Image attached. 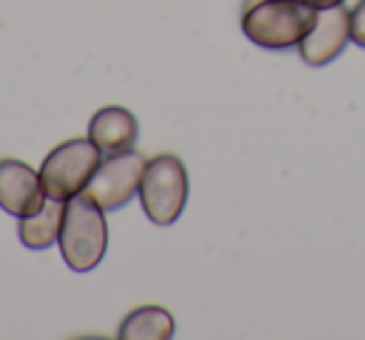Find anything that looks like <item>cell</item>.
I'll return each instance as SVG.
<instances>
[{"label": "cell", "mask_w": 365, "mask_h": 340, "mask_svg": "<svg viewBox=\"0 0 365 340\" xmlns=\"http://www.w3.org/2000/svg\"><path fill=\"white\" fill-rule=\"evenodd\" d=\"M61 255L66 265L76 273H88L98 268L108 250V223L106 210L93 203L86 193L66 200V218H63Z\"/></svg>", "instance_id": "obj_2"}, {"label": "cell", "mask_w": 365, "mask_h": 340, "mask_svg": "<svg viewBox=\"0 0 365 340\" xmlns=\"http://www.w3.org/2000/svg\"><path fill=\"white\" fill-rule=\"evenodd\" d=\"M46 200V185L36 168L18 158H0V208L16 218H26L38 213Z\"/></svg>", "instance_id": "obj_6"}, {"label": "cell", "mask_w": 365, "mask_h": 340, "mask_svg": "<svg viewBox=\"0 0 365 340\" xmlns=\"http://www.w3.org/2000/svg\"><path fill=\"white\" fill-rule=\"evenodd\" d=\"M305 3H310L313 8H330V6H340V3H345V0H305Z\"/></svg>", "instance_id": "obj_12"}, {"label": "cell", "mask_w": 365, "mask_h": 340, "mask_svg": "<svg viewBox=\"0 0 365 340\" xmlns=\"http://www.w3.org/2000/svg\"><path fill=\"white\" fill-rule=\"evenodd\" d=\"M350 41L355 46L365 48V0H360L358 6L350 11Z\"/></svg>", "instance_id": "obj_11"}, {"label": "cell", "mask_w": 365, "mask_h": 340, "mask_svg": "<svg viewBox=\"0 0 365 340\" xmlns=\"http://www.w3.org/2000/svg\"><path fill=\"white\" fill-rule=\"evenodd\" d=\"M175 333V318L160 305H140L123 318L118 328L120 340H170Z\"/></svg>", "instance_id": "obj_10"}, {"label": "cell", "mask_w": 365, "mask_h": 340, "mask_svg": "<svg viewBox=\"0 0 365 340\" xmlns=\"http://www.w3.org/2000/svg\"><path fill=\"white\" fill-rule=\"evenodd\" d=\"M66 218V203L48 198L38 213L18 218V238L31 250H48L58 243Z\"/></svg>", "instance_id": "obj_9"}, {"label": "cell", "mask_w": 365, "mask_h": 340, "mask_svg": "<svg viewBox=\"0 0 365 340\" xmlns=\"http://www.w3.org/2000/svg\"><path fill=\"white\" fill-rule=\"evenodd\" d=\"M145 155L138 150L110 153L106 160H101L98 170L93 173L91 183L83 193L98 203L103 210H118L130 203L133 195L140 190V180L145 173Z\"/></svg>", "instance_id": "obj_5"}, {"label": "cell", "mask_w": 365, "mask_h": 340, "mask_svg": "<svg viewBox=\"0 0 365 340\" xmlns=\"http://www.w3.org/2000/svg\"><path fill=\"white\" fill-rule=\"evenodd\" d=\"M318 8L305 0H255L243 13V33L265 51L298 48L313 28Z\"/></svg>", "instance_id": "obj_1"}, {"label": "cell", "mask_w": 365, "mask_h": 340, "mask_svg": "<svg viewBox=\"0 0 365 340\" xmlns=\"http://www.w3.org/2000/svg\"><path fill=\"white\" fill-rule=\"evenodd\" d=\"M350 41V11L340 3V6L320 8L315 16L313 28L308 36L300 41L298 51L308 66L320 68L328 66L330 61L345 51Z\"/></svg>", "instance_id": "obj_7"}, {"label": "cell", "mask_w": 365, "mask_h": 340, "mask_svg": "<svg viewBox=\"0 0 365 340\" xmlns=\"http://www.w3.org/2000/svg\"><path fill=\"white\" fill-rule=\"evenodd\" d=\"M140 205L155 225H173L188 200V170L173 153L148 160L140 180Z\"/></svg>", "instance_id": "obj_3"}, {"label": "cell", "mask_w": 365, "mask_h": 340, "mask_svg": "<svg viewBox=\"0 0 365 340\" xmlns=\"http://www.w3.org/2000/svg\"><path fill=\"white\" fill-rule=\"evenodd\" d=\"M101 148L91 138H71L53 148L41 165V178L48 198L66 203L81 195L101 165Z\"/></svg>", "instance_id": "obj_4"}, {"label": "cell", "mask_w": 365, "mask_h": 340, "mask_svg": "<svg viewBox=\"0 0 365 340\" xmlns=\"http://www.w3.org/2000/svg\"><path fill=\"white\" fill-rule=\"evenodd\" d=\"M88 138L108 155L130 150L138 140V118L123 105H106L88 123Z\"/></svg>", "instance_id": "obj_8"}]
</instances>
